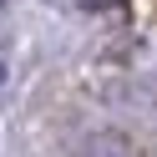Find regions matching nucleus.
<instances>
[{
    "label": "nucleus",
    "instance_id": "f257e3e1",
    "mask_svg": "<svg viewBox=\"0 0 157 157\" xmlns=\"http://www.w3.org/2000/svg\"><path fill=\"white\" fill-rule=\"evenodd\" d=\"M81 157H137V152H132V142L122 132H91L81 142Z\"/></svg>",
    "mask_w": 157,
    "mask_h": 157
},
{
    "label": "nucleus",
    "instance_id": "f03ea898",
    "mask_svg": "<svg viewBox=\"0 0 157 157\" xmlns=\"http://www.w3.org/2000/svg\"><path fill=\"white\" fill-rule=\"evenodd\" d=\"M86 10H112V5H122V0H81Z\"/></svg>",
    "mask_w": 157,
    "mask_h": 157
},
{
    "label": "nucleus",
    "instance_id": "7ed1b4c3",
    "mask_svg": "<svg viewBox=\"0 0 157 157\" xmlns=\"http://www.w3.org/2000/svg\"><path fill=\"white\" fill-rule=\"evenodd\" d=\"M0 81H5V61H0Z\"/></svg>",
    "mask_w": 157,
    "mask_h": 157
}]
</instances>
